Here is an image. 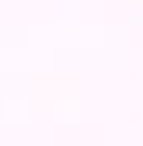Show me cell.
Returning a JSON list of instances; mask_svg holds the SVG:
<instances>
[]
</instances>
